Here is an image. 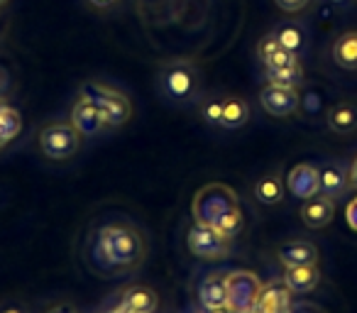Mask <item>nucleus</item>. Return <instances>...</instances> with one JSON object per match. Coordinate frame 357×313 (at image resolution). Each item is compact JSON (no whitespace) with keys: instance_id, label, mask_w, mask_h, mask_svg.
Wrapping results in <instances>:
<instances>
[{"instance_id":"nucleus-22","label":"nucleus","mask_w":357,"mask_h":313,"mask_svg":"<svg viewBox=\"0 0 357 313\" xmlns=\"http://www.w3.org/2000/svg\"><path fill=\"white\" fill-rule=\"evenodd\" d=\"M250 105L243 98H223V115H220V128L238 130L248 125Z\"/></svg>"},{"instance_id":"nucleus-13","label":"nucleus","mask_w":357,"mask_h":313,"mask_svg":"<svg viewBox=\"0 0 357 313\" xmlns=\"http://www.w3.org/2000/svg\"><path fill=\"white\" fill-rule=\"evenodd\" d=\"M279 262L284 267H308L318 264V247L308 240H287L277 250Z\"/></svg>"},{"instance_id":"nucleus-29","label":"nucleus","mask_w":357,"mask_h":313,"mask_svg":"<svg viewBox=\"0 0 357 313\" xmlns=\"http://www.w3.org/2000/svg\"><path fill=\"white\" fill-rule=\"evenodd\" d=\"M91 8H96V10H108V8H113L118 0H86Z\"/></svg>"},{"instance_id":"nucleus-26","label":"nucleus","mask_w":357,"mask_h":313,"mask_svg":"<svg viewBox=\"0 0 357 313\" xmlns=\"http://www.w3.org/2000/svg\"><path fill=\"white\" fill-rule=\"evenodd\" d=\"M199 115L204 118V123L218 128V125H220V115H223V98H218V96H206V98H201Z\"/></svg>"},{"instance_id":"nucleus-31","label":"nucleus","mask_w":357,"mask_h":313,"mask_svg":"<svg viewBox=\"0 0 357 313\" xmlns=\"http://www.w3.org/2000/svg\"><path fill=\"white\" fill-rule=\"evenodd\" d=\"M291 313H321L316 306H311V303H296V306H291Z\"/></svg>"},{"instance_id":"nucleus-12","label":"nucleus","mask_w":357,"mask_h":313,"mask_svg":"<svg viewBox=\"0 0 357 313\" xmlns=\"http://www.w3.org/2000/svg\"><path fill=\"white\" fill-rule=\"evenodd\" d=\"M199 301L206 311L228 306V272H208L199 284Z\"/></svg>"},{"instance_id":"nucleus-2","label":"nucleus","mask_w":357,"mask_h":313,"mask_svg":"<svg viewBox=\"0 0 357 313\" xmlns=\"http://www.w3.org/2000/svg\"><path fill=\"white\" fill-rule=\"evenodd\" d=\"M196 223H204L223 233L225 238H233L243 225V213H240L238 194L228 184H206L204 189L196 191L194 204H191Z\"/></svg>"},{"instance_id":"nucleus-7","label":"nucleus","mask_w":357,"mask_h":313,"mask_svg":"<svg viewBox=\"0 0 357 313\" xmlns=\"http://www.w3.org/2000/svg\"><path fill=\"white\" fill-rule=\"evenodd\" d=\"M186 245H189V252L199 259H223L230 252V238L204 223L191 225Z\"/></svg>"},{"instance_id":"nucleus-24","label":"nucleus","mask_w":357,"mask_h":313,"mask_svg":"<svg viewBox=\"0 0 357 313\" xmlns=\"http://www.w3.org/2000/svg\"><path fill=\"white\" fill-rule=\"evenodd\" d=\"M264 76H267V84H272V86L296 89L303 81V69H301V64L284 66V69H264Z\"/></svg>"},{"instance_id":"nucleus-14","label":"nucleus","mask_w":357,"mask_h":313,"mask_svg":"<svg viewBox=\"0 0 357 313\" xmlns=\"http://www.w3.org/2000/svg\"><path fill=\"white\" fill-rule=\"evenodd\" d=\"M298 213H301V220L311 230L326 228V225L333 220V215H335V201L328 199V196H323V194H316V196H311V199L303 201Z\"/></svg>"},{"instance_id":"nucleus-32","label":"nucleus","mask_w":357,"mask_h":313,"mask_svg":"<svg viewBox=\"0 0 357 313\" xmlns=\"http://www.w3.org/2000/svg\"><path fill=\"white\" fill-rule=\"evenodd\" d=\"M350 186H355V189H357V157L352 160V165H350Z\"/></svg>"},{"instance_id":"nucleus-4","label":"nucleus","mask_w":357,"mask_h":313,"mask_svg":"<svg viewBox=\"0 0 357 313\" xmlns=\"http://www.w3.org/2000/svg\"><path fill=\"white\" fill-rule=\"evenodd\" d=\"M84 96L98 105L105 128H120L132 115V105H130L128 96L113 86L103 84V81H89L84 86Z\"/></svg>"},{"instance_id":"nucleus-35","label":"nucleus","mask_w":357,"mask_h":313,"mask_svg":"<svg viewBox=\"0 0 357 313\" xmlns=\"http://www.w3.org/2000/svg\"><path fill=\"white\" fill-rule=\"evenodd\" d=\"M328 3H333V6H345L347 0H328Z\"/></svg>"},{"instance_id":"nucleus-6","label":"nucleus","mask_w":357,"mask_h":313,"mask_svg":"<svg viewBox=\"0 0 357 313\" xmlns=\"http://www.w3.org/2000/svg\"><path fill=\"white\" fill-rule=\"evenodd\" d=\"M259 291H262V282L255 272L248 269L228 272V306L235 313H252Z\"/></svg>"},{"instance_id":"nucleus-19","label":"nucleus","mask_w":357,"mask_h":313,"mask_svg":"<svg viewBox=\"0 0 357 313\" xmlns=\"http://www.w3.org/2000/svg\"><path fill=\"white\" fill-rule=\"evenodd\" d=\"M321 282V272L318 264H308V267H287L284 272V284L289 287L291 293H308L318 287Z\"/></svg>"},{"instance_id":"nucleus-34","label":"nucleus","mask_w":357,"mask_h":313,"mask_svg":"<svg viewBox=\"0 0 357 313\" xmlns=\"http://www.w3.org/2000/svg\"><path fill=\"white\" fill-rule=\"evenodd\" d=\"M206 313H235L230 306H223V308H213V311H206Z\"/></svg>"},{"instance_id":"nucleus-28","label":"nucleus","mask_w":357,"mask_h":313,"mask_svg":"<svg viewBox=\"0 0 357 313\" xmlns=\"http://www.w3.org/2000/svg\"><path fill=\"white\" fill-rule=\"evenodd\" d=\"M345 220H347V225H350V228L357 233V196L350 201V204H347V208H345Z\"/></svg>"},{"instance_id":"nucleus-18","label":"nucleus","mask_w":357,"mask_h":313,"mask_svg":"<svg viewBox=\"0 0 357 313\" xmlns=\"http://www.w3.org/2000/svg\"><path fill=\"white\" fill-rule=\"evenodd\" d=\"M272 37L284 49H289L296 56H301L308 47V32L301 22H284V25H279L277 30L272 32Z\"/></svg>"},{"instance_id":"nucleus-5","label":"nucleus","mask_w":357,"mask_h":313,"mask_svg":"<svg viewBox=\"0 0 357 313\" xmlns=\"http://www.w3.org/2000/svg\"><path fill=\"white\" fill-rule=\"evenodd\" d=\"M81 137L84 135L71 123H52L47 128H42L40 132V152L52 162L69 160V157H74L79 152Z\"/></svg>"},{"instance_id":"nucleus-8","label":"nucleus","mask_w":357,"mask_h":313,"mask_svg":"<svg viewBox=\"0 0 357 313\" xmlns=\"http://www.w3.org/2000/svg\"><path fill=\"white\" fill-rule=\"evenodd\" d=\"M259 103L274 118H289L298 110L301 98H298L296 89H282V86L267 84L259 93Z\"/></svg>"},{"instance_id":"nucleus-25","label":"nucleus","mask_w":357,"mask_h":313,"mask_svg":"<svg viewBox=\"0 0 357 313\" xmlns=\"http://www.w3.org/2000/svg\"><path fill=\"white\" fill-rule=\"evenodd\" d=\"M20 130H22L20 113H17L13 105H8V108L0 113V149L6 147V144H10L13 139L20 135Z\"/></svg>"},{"instance_id":"nucleus-1","label":"nucleus","mask_w":357,"mask_h":313,"mask_svg":"<svg viewBox=\"0 0 357 313\" xmlns=\"http://www.w3.org/2000/svg\"><path fill=\"white\" fill-rule=\"evenodd\" d=\"M96 257L108 272L135 269L147 254L144 235L130 223H108L96 233Z\"/></svg>"},{"instance_id":"nucleus-33","label":"nucleus","mask_w":357,"mask_h":313,"mask_svg":"<svg viewBox=\"0 0 357 313\" xmlns=\"http://www.w3.org/2000/svg\"><path fill=\"white\" fill-rule=\"evenodd\" d=\"M0 313H25L22 308H17V306H3L0 308Z\"/></svg>"},{"instance_id":"nucleus-10","label":"nucleus","mask_w":357,"mask_h":313,"mask_svg":"<svg viewBox=\"0 0 357 313\" xmlns=\"http://www.w3.org/2000/svg\"><path fill=\"white\" fill-rule=\"evenodd\" d=\"M291 291L284 282H269L262 287L252 313H291Z\"/></svg>"},{"instance_id":"nucleus-37","label":"nucleus","mask_w":357,"mask_h":313,"mask_svg":"<svg viewBox=\"0 0 357 313\" xmlns=\"http://www.w3.org/2000/svg\"><path fill=\"white\" fill-rule=\"evenodd\" d=\"M6 3H8V0H0V6H6Z\"/></svg>"},{"instance_id":"nucleus-36","label":"nucleus","mask_w":357,"mask_h":313,"mask_svg":"<svg viewBox=\"0 0 357 313\" xmlns=\"http://www.w3.org/2000/svg\"><path fill=\"white\" fill-rule=\"evenodd\" d=\"M8 108V103H6V98H0V113H3V110Z\"/></svg>"},{"instance_id":"nucleus-30","label":"nucleus","mask_w":357,"mask_h":313,"mask_svg":"<svg viewBox=\"0 0 357 313\" xmlns=\"http://www.w3.org/2000/svg\"><path fill=\"white\" fill-rule=\"evenodd\" d=\"M45 313H79L76 311L71 303H56V306H52V308H47Z\"/></svg>"},{"instance_id":"nucleus-27","label":"nucleus","mask_w":357,"mask_h":313,"mask_svg":"<svg viewBox=\"0 0 357 313\" xmlns=\"http://www.w3.org/2000/svg\"><path fill=\"white\" fill-rule=\"evenodd\" d=\"M274 3H277V8L284 13H301L311 0H274Z\"/></svg>"},{"instance_id":"nucleus-9","label":"nucleus","mask_w":357,"mask_h":313,"mask_svg":"<svg viewBox=\"0 0 357 313\" xmlns=\"http://www.w3.org/2000/svg\"><path fill=\"white\" fill-rule=\"evenodd\" d=\"M350 186V167L342 162H326L318 169V191L328 199H340Z\"/></svg>"},{"instance_id":"nucleus-20","label":"nucleus","mask_w":357,"mask_h":313,"mask_svg":"<svg viewBox=\"0 0 357 313\" xmlns=\"http://www.w3.org/2000/svg\"><path fill=\"white\" fill-rule=\"evenodd\" d=\"M333 61L345 71H357V32H342L333 42Z\"/></svg>"},{"instance_id":"nucleus-17","label":"nucleus","mask_w":357,"mask_h":313,"mask_svg":"<svg viewBox=\"0 0 357 313\" xmlns=\"http://www.w3.org/2000/svg\"><path fill=\"white\" fill-rule=\"evenodd\" d=\"M159 306V298L154 293V289L149 287H128L120 293V308L128 313H154Z\"/></svg>"},{"instance_id":"nucleus-15","label":"nucleus","mask_w":357,"mask_h":313,"mask_svg":"<svg viewBox=\"0 0 357 313\" xmlns=\"http://www.w3.org/2000/svg\"><path fill=\"white\" fill-rule=\"evenodd\" d=\"M287 189L291 191V196L296 199H311L318 194V169L313 165H296L287 176Z\"/></svg>"},{"instance_id":"nucleus-21","label":"nucleus","mask_w":357,"mask_h":313,"mask_svg":"<svg viewBox=\"0 0 357 313\" xmlns=\"http://www.w3.org/2000/svg\"><path fill=\"white\" fill-rule=\"evenodd\" d=\"M328 128L333 132L340 135H350L357 130V105L352 103H335L328 110Z\"/></svg>"},{"instance_id":"nucleus-23","label":"nucleus","mask_w":357,"mask_h":313,"mask_svg":"<svg viewBox=\"0 0 357 313\" xmlns=\"http://www.w3.org/2000/svg\"><path fill=\"white\" fill-rule=\"evenodd\" d=\"M255 196H257L259 204L274 206L284 199V184L277 174H267L255 184Z\"/></svg>"},{"instance_id":"nucleus-16","label":"nucleus","mask_w":357,"mask_h":313,"mask_svg":"<svg viewBox=\"0 0 357 313\" xmlns=\"http://www.w3.org/2000/svg\"><path fill=\"white\" fill-rule=\"evenodd\" d=\"M257 56L264 64V69H284V66L298 64V56L291 54L289 49H284L272 35L262 37V40L257 42Z\"/></svg>"},{"instance_id":"nucleus-3","label":"nucleus","mask_w":357,"mask_h":313,"mask_svg":"<svg viewBox=\"0 0 357 313\" xmlns=\"http://www.w3.org/2000/svg\"><path fill=\"white\" fill-rule=\"evenodd\" d=\"M157 86L164 98L174 103H189L199 96V74L189 61H172L159 71Z\"/></svg>"},{"instance_id":"nucleus-11","label":"nucleus","mask_w":357,"mask_h":313,"mask_svg":"<svg viewBox=\"0 0 357 313\" xmlns=\"http://www.w3.org/2000/svg\"><path fill=\"white\" fill-rule=\"evenodd\" d=\"M71 125H74L84 137H96V135L105 128L98 105L91 98H86L84 93H81V98L76 100L74 108H71Z\"/></svg>"}]
</instances>
